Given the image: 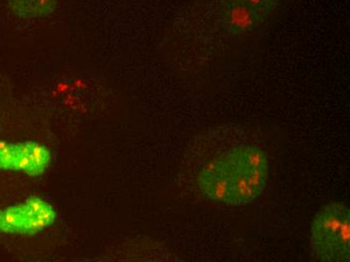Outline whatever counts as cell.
<instances>
[{
    "mask_svg": "<svg viewBox=\"0 0 350 262\" xmlns=\"http://www.w3.org/2000/svg\"><path fill=\"white\" fill-rule=\"evenodd\" d=\"M270 174L267 153L242 142L221 150L200 170L198 185L204 197L221 206L253 203L264 193Z\"/></svg>",
    "mask_w": 350,
    "mask_h": 262,
    "instance_id": "cell-1",
    "label": "cell"
},
{
    "mask_svg": "<svg viewBox=\"0 0 350 262\" xmlns=\"http://www.w3.org/2000/svg\"><path fill=\"white\" fill-rule=\"evenodd\" d=\"M311 252L317 261H350V211L345 202H329L311 222Z\"/></svg>",
    "mask_w": 350,
    "mask_h": 262,
    "instance_id": "cell-2",
    "label": "cell"
},
{
    "mask_svg": "<svg viewBox=\"0 0 350 262\" xmlns=\"http://www.w3.org/2000/svg\"><path fill=\"white\" fill-rule=\"evenodd\" d=\"M281 0H221L219 23L228 37L244 38L262 27Z\"/></svg>",
    "mask_w": 350,
    "mask_h": 262,
    "instance_id": "cell-3",
    "label": "cell"
},
{
    "mask_svg": "<svg viewBox=\"0 0 350 262\" xmlns=\"http://www.w3.org/2000/svg\"><path fill=\"white\" fill-rule=\"evenodd\" d=\"M57 0H8L10 10L21 18L50 16L57 8Z\"/></svg>",
    "mask_w": 350,
    "mask_h": 262,
    "instance_id": "cell-4",
    "label": "cell"
}]
</instances>
